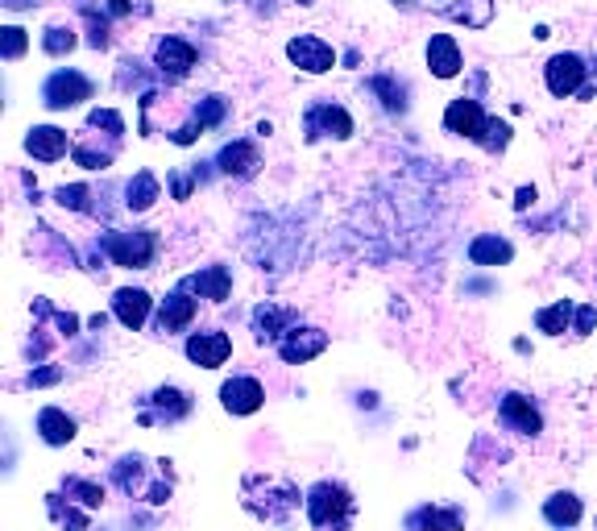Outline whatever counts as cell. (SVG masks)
Returning <instances> with one entry per match:
<instances>
[{
  "label": "cell",
  "instance_id": "6da1fadb",
  "mask_svg": "<svg viewBox=\"0 0 597 531\" xmlns=\"http://www.w3.org/2000/svg\"><path fill=\"white\" fill-rule=\"evenodd\" d=\"M104 254L112 258V266L146 270L158 258V241H154V233H108L104 237Z\"/></svg>",
  "mask_w": 597,
  "mask_h": 531
},
{
  "label": "cell",
  "instance_id": "7a4b0ae2",
  "mask_svg": "<svg viewBox=\"0 0 597 531\" xmlns=\"http://www.w3.org/2000/svg\"><path fill=\"white\" fill-rule=\"evenodd\" d=\"M92 92H96V83L83 75V71H75V67L54 71V75L42 83L46 108H75V104H83V100H92Z\"/></svg>",
  "mask_w": 597,
  "mask_h": 531
},
{
  "label": "cell",
  "instance_id": "3957f363",
  "mask_svg": "<svg viewBox=\"0 0 597 531\" xmlns=\"http://www.w3.org/2000/svg\"><path fill=\"white\" fill-rule=\"evenodd\" d=\"M349 511H353V498H349L345 486H336V482L311 486V494H307V519L316 523V527H336Z\"/></svg>",
  "mask_w": 597,
  "mask_h": 531
},
{
  "label": "cell",
  "instance_id": "277c9868",
  "mask_svg": "<svg viewBox=\"0 0 597 531\" xmlns=\"http://www.w3.org/2000/svg\"><path fill=\"white\" fill-rule=\"evenodd\" d=\"M303 129H307V142H316V137H336V142H345V137H353V117L340 104L320 100V104L307 108Z\"/></svg>",
  "mask_w": 597,
  "mask_h": 531
},
{
  "label": "cell",
  "instance_id": "5b68a950",
  "mask_svg": "<svg viewBox=\"0 0 597 531\" xmlns=\"http://www.w3.org/2000/svg\"><path fill=\"white\" fill-rule=\"evenodd\" d=\"M585 71H589V67H585L581 54L564 50V54H556V59H548V67H544V83H548V92H552L556 100H568V96H577V92H581Z\"/></svg>",
  "mask_w": 597,
  "mask_h": 531
},
{
  "label": "cell",
  "instance_id": "8992f818",
  "mask_svg": "<svg viewBox=\"0 0 597 531\" xmlns=\"http://www.w3.org/2000/svg\"><path fill=\"white\" fill-rule=\"evenodd\" d=\"M287 59L307 75H324V71L336 67V50L316 34H299V38L287 42Z\"/></svg>",
  "mask_w": 597,
  "mask_h": 531
},
{
  "label": "cell",
  "instance_id": "52a82bcc",
  "mask_svg": "<svg viewBox=\"0 0 597 531\" xmlns=\"http://www.w3.org/2000/svg\"><path fill=\"white\" fill-rule=\"evenodd\" d=\"M486 108H481V100L473 96H457L448 108H444V129L457 133V137H473V142H481V133H486Z\"/></svg>",
  "mask_w": 597,
  "mask_h": 531
},
{
  "label": "cell",
  "instance_id": "ba28073f",
  "mask_svg": "<svg viewBox=\"0 0 597 531\" xmlns=\"http://www.w3.org/2000/svg\"><path fill=\"white\" fill-rule=\"evenodd\" d=\"M324 349H328V332H320V328H291L287 337L278 341V357L287 361V366H303V361L320 357Z\"/></svg>",
  "mask_w": 597,
  "mask_h": 531
},
{
  "label": "cell",
  "instance_id": "9c48e42d",
  "mask_svg": "<svg viewBox=\"0 0 597 531\" xmlns=\"http://www.w3.org/2000/svg\"><path fill=\"white\" fill-rule=\"evenodd\" d=\"M229 353H233V341L224 337V332H191L187 337V357L195 361V366H204V370H216V366H224L229 361Z\"/></svg>",
  "mask_w": 597,
  "mask_h": 531
},
{
  "label": "cell",
  "instance_id": "30bf717a",
  "mask_svg": "<svg viewBox=\"0 0 597 531\" xmlns=\"http://www.w3.org/2000/svg\"><path fill=\"white\" fill-rule=\"evenodd\" d=\"M220 403H224V411H233V415H253L266 403V390H262L258 378H229L220 386Z\"/></svg>",
  "mask_w": 597,
  "mask_h": 531
},
{
  "label": "cell",
  "instance_id": "8fae6325",
  "mask_svg": "<svg viewBox=\"0 0 597 531\" xmlns=\"http://www.w3.org/2000/svg\"><path fill=\"white\" fill-rule=\"evenodd\" d=\"M195 46L191 42H183V38H162L158 46H154V67L162 71V75H170V79H183L191 67H195Z\"/></svg>",
  "mask_w": 597,
  "mask_h": 531
},
{
  "label": "cell",
  "instance_id": "7c38bea8",
  "mask_svg": "<svg viewBox=\"0 0 597 531\" xmlns=\"http://www.w3.org/2000/svg\"><path fill=\"white\" fill-rule=\"evenodd\" d=\"M461 67H465V59H461L457 38H452V34H432V42H428V71L436 79H457Z\"/></svg>",
  "mask_w": 597,
  "mask_h": 531
},
{
  "label": "cell",
  "instance_id": "4fadbf2b",
  "mask_svg": "<svg viewBox=\"0 0 597 531\" xmlns=\"http://www.w3.org/2000/svg\"><path fill=\"white\" fill-rule=\"evenodd\" d=\"M150 307H154V299H150V291H141V287H121L117 295H112V312H117V320L125 328H133V332L150 320Z\"/></svg>",
  "mask_w": 597,
  "mask_h": 531
},
{
  "label": "cell",
  "instance_id": "5bb4252c",
  "mask_svg": "<svg viewBox=\"0 0 597 531\" xmlns=\"http://www.w3.org/2000/svg\"><path fill=\"white\" fill-rule=\"evenodd\" d=\"M67 129H59V125H34L30 129V137H25V150H30L38 162H59L63 154H67Z\"/></svg>",
  "mask_w": 597,
  "mask_h": 531
},
{
  "label": "cell",
  "instance_id": "9a60e30c",
  "mask_svg": "<svg viewBox=\"0 0 597 531\" xmlns=\"http://www.w3.org/2000/svg\"><path fill=\"white\" fill-rule=\"evenodd\" d=\"M183 291H199L212 303H224V299H229V291H233V274H229V266H208V270L183 278Z\"/></svg>",
  "mask_w": 597,
  "mask_h": 531
},
{
  "label": "cell",
  "instance_id": "2e32d148",
  "mask_svg": "<svg viewBox=\"0 0 597 531\" xmlns=\"http://www.w3.org/2000/svg\"><path fill=\"white\" fill-rule=\"evenodd\" d=\"M510 258H515V245H510L506 237L498 233H481L469 241V262L473 266H506Z\"/></svg>",
  "mask_w": 597,
  "mask_h": 531
},
{
  "label": "cell",
  "instance_id": "e0dca14e",
  "mask_svg": "<svg viewBox=\"0 0 597 531\" xmlns=\"http://www.w3.org/2000/svg\"><path fill=\"white\" fill-rule=\"evenodd\" d=\"M295 320L291 307H278V303H262L253 312V337L258 341H282L287 337V324Z\"/></svg>",
  "mask_w": 597,
  "mask_h": 531
},
{
  "label": "cell",
  "instance_id": "ac0fdd59",
  "mask_svg": "<svg viewBox=\"0 0 597 531\" xmlns=\"http://www.w3.org/2000/svg\"><path fill=\"white\" fill-rule=\"evenodd\" d=\"M216 166L224 175H237V179H245V175H253L262 166V158H258V146L253 142H229L220 150V158H216Z\"/></svg>",
  "mask_w": 597,
  "mask_h": 531
},
{
  "label": "cell",
  "instance_id": "d6986e66",
  "mask_svg": "<svg viewBox=\"0 0 597 531\" xmlns=\"http://www.w3.org/2000/svg\"><path fill=\"white\" fill-rule=\"evenodd\" d=\"M502 419L515 432H523V436H535L539 428H544V419H539V411L531 407V399H523V395H506L502 399Z\"/></svg>",
  "mask_w": 597,
  "mask_h": 531
},
{
  "label": "cell",
  "instance_id": "ffe728a7",
  "mask_svg": "<svg viewBox=\"0 0 597 531\" xmlns=\"http://www.w3.org/2000/svg\"><path fill=\"white\" fill-rule=\"evenodd\" d=\"M38 436L46 444H71L75 440V419L63 407H42L38 411Z\"/></svg>",
  "mask_w": 597,
  "mask_h": 531
},
{
  "label": "cell",
  "instance_id": "44dd1931",
  "mask_svg": "<svg viewBox=\"0 0 597 531\" xmlns=\"http://www.w3.org/2000/svg\"><path fill=\"white\" fill-rule=\"evenodd\" d=\"M195 320V299H187V291H175L162 299V312H158V328L162 332H179Z\"/></svg>",
  "mask_w": 597,
  "mask_h": 531
},
{
  "label": "cell",
  "instance_id": "7402d4cb",
  "mask_svg": "<svg viewBox=\"0 0 597 531\" xmlns=\"http://www.w3.org/2000/svg\"><path fill=\"white\" fill-rule=\"evenodd\" d=\"M448 17L469 25V30H486L494 21V0H457V5H448Z\"/></svg>",
  "mask_w": 597,
  "mask_h": 531
},
{
  "label": "cell",
  "instance_id": "603a6c76",
  "mask_svg": "<svg viewBox=\"0 0 597 531\" xmlns=\"http://www.w3.org/2000/svg\"><path fill=\"white\" fill-rule=\"evenodd\" d=\"M125 195H129V200H125V208H129V212H146V208H154V200L162 195V187H158V179H154L150 171H141V175H133V179H129Z\"/></svg>",
  "mask_w": 597,
  "mask_h": 531
},
{
  "label": "cell",
  "instance_id": "cb8c5ba5",
  "mask_svg": "<svg viewBox=\"0 0 597 531\" xmlns=\"http://www.w3.org/2000/svg\"><path fill=\"white\" fill-rule=\"evenodd\" d=\"M581 498L577 494H552L548 502H544V519L552 523V527H573L577 519H581Z\"/></svg>",
  "mask_w": 597,
  "mask_h": 531
},
{
  "label": "cell",
  "instance_id": "d4e9b609",
  "mask_svg": "<svg viewBox=\"0 0 597 531\" xmlns=\"http://www.w3.org/2000/svg\"><path fill=\"white\" fill-rule=\"evenodd\" d=\"M568 320H577V307H573V299H560V303L544 307V312L535 316L539 332H548V337H560V332L568 328Z\"/></svg>",
  "mask_w": 597,
  "mask_h": 531
},
{
  "label": "cell",
  "instance_id": "484cf974",
  "mask_svg": "<svg viewBox=\"0 0 597 531\" xmlns=\"http://www.w3.org/2000/svg\"><path fill=\"white\" fill-rule=\"evenodd\" d=\"M154 407L162 411L166 424H175V419H183L191 411V395H187V390H179V386H162L154 395Z\"/></svg>",
  "mask_w": 597,
  "mask_h": 531
},
{
  "label": "cell",
  "instance_id": "4316f807",
  "mask_svg": "<svg viewBox=\"0 0 597 531\" xmlns=\"http://www.w3.org/2000/svg\"><path fill=\"white\" fill-rule=\"evenodd\" d=\"M25 50H30V34H25L21 25H5V30H0V54H5L9 63H17V59H25Z\"/></svg>",
  "mask_w": 597,
  "mask_h": 531
},
{
  "label": "cell",
  "instance_id": "83f0119b",
  "mask_svg": "<svg viewBox=\"0 0 597 531\" xmlns=\"http://www.w3.org/2000/svg\"><path fill=\"white\" fill-rule=\"evenodd\" d=\"M369 88H374L378 96H382V104L390 108V113H403V108H407V92H403V83H394L390 75H378V79H369Z\"/></svg>",
  "mask_w": 597,
  "mask_h": 531
},
{
  "label": "cell",
  "instance_id": "f1b7e54d",
  "mask_svg": "<svg viewBox=\"0 0 597 531\" xmlns=\"http://www.w3.org/2000/svg\"><path fill=\"white\" fill-rule=\"evenodd\" d=\"M42 50L50 59H63L67 50H75V30H63V25H50L46 38H42Z\"/></svg>",
  "mask_w": 597,
  "mask_h": 531
},
{
  "label": "cell",
  "instance_id": "f546056e",
  "mask_svg": "<svg viewBox=\"0 0 597 531\" xmlns=\"http://www.w3.org/2000/svg\"><path fill=\"white\" fill-rule=\"evenodd\" d=\"M224 113H229V104H224L220 96H204L195 104V121L204 125V129H212V125H220L224 121Z\"/></svg>",
  "mask_w": 597,
  "mask_h": 531
},
{
  "label": "cell",
  "instance_id": "4dcf8cb0",
  "mask_svg": "<svg viewBox=\"0 0 597 531\" xmlns=\"http://www.w3.org/2000/svg\"><path fill=\"white\" fill-rule=\"evenodd\" d=\"M88 187H83V183H71V187H59V191H54V200H59L63 208H71V212H83V208H88Z\"/></svg>",
  "mask_w": 597,
  "mask_h": 531
},
{
  "label": "cell",
  "instance_id": "1f68e13d",
  "mask_svg": "<svg viewBox=\"0 0 597 531\" xmlns=\"http://www.w3.org/2000/svg\"><path fill=\"white\" fill-rule=\"evenodd\" d=\"M506 142H510V125H506V121H498V117H490V121H486V133H481V146L498 154Z\"/></svg>",
  "mask_w": 597,
  "mask_h": 531
},
{
  "label": "cell",
  "instance_id": "d6a6232c",
  "mask_svg": "<svg viewBox=\"0 0 597 531\" xmlns=\"http://www.w3.org/2000/svg\"><path fill=\"white\" fill-rule=\"evenodd\" d=\"M67 494H79L83 507H100V502H104V486H96V482H79V478H67Z\"/></svg>",
  "mask_w": 597,
  "mask_h": 531
},
{
  "label": "cell",
  "instance_id": "836d02e7",
  "mask_svg": "<svg viewBox=\"0 0 597 531\" xmlns=\"http://www.w3.org/2000/svg\"><path fill=\"white\" fill-rule=\"evenodd\" d=\"M88 125H92V129H108L112 137H121V133H125V121H121L117 108H96V113L88 117Z\"/></svg>",
  "mask_w": 597,
  "mask_h": 531
},
{
  "label": "cell",
  "instance_id": "e575fe53",
  "mask_svg": "<svg viewBox=\"0 0 597 531\" xmlns=\"http://www.w3.org/2000/svg\"><path fill=\"white\" fill-rule=\"evenodd\" d=\"M79 166H88V171H104V166L112 162V150H88V146H75L71 150Z\"/></svg>",
  "mask_w": 597,
  "mask_h": 531
},
{
  "label": "cell",
  "instance_id": "d590c367",
  "mask_svg": "<svg viewBox=\"0 0 597 531\" xmlns=\"http://www.w3.org/2000/svg\"><path fill=\"white\" fill-rule=\"evenodd\" d=\"M59 378H63V370H59V366H50V370H34L25 382H30V386H54Z\"/></svg>",
  "mask_w": 597,
  "mask_h": 531
},
{
  "label": "cell",
  "instance_id": "8d00e7d4",
  "mask_svg": "<svg viewBox=\"0 0 597 531\" xmlns=\"http://www.w3.org/2000/svg\"><path fill=\"white\" fill-rule=\"evenodd\" d=\"M593 320H597L593 307H577V332H589V328H593Z\"/></svg>",
  "mask_w": 597,
  "mask_h": 531
},
{
  "label": "cell",
  "instance_id": "74e56055",
  "mask_svg": "<svg viewBox=\"0 0 597 531\" xmlns=\"http://www.w3.org/2000/svg\"><path fill=\"white\" fill-rule=\"evenodd\" d=\"M531 204H535V187H523V191L515 195V208H519V212H527Z\"/></svg>",
  "mask_w": 597,
  "mask_h": 531
},
{
  "label": "cell",
  "instance_id": "f35d334b",
  "mask_svg": "<svg viewBox=\"0 0 597 531\" xmlns=\"http://www.w3.org/2000/svg\"><path fill=\"white\" fill-rule=\"evenodd\" d=\"M108 13L112 17H125L129 13V0H108Z\"/></svg>",
  "mask_w": 597,
  "mask_h": 531
},
{
  "label": "cell",
  "instance_id": "ab89813d",
  "mask_svg": "<svg viewBox=\"0 0 597 531\" xmlns=\"http://www.w3.org/2000/svg\"><path fill=\"white\" fill-rule=\"evenodd\" d=\"M0 5H5V9H13V13H17V9H34L38 0H0Z\"/></svg>",
  "mask_w": 597,
  "mask_h": 531
}]
</instances>
